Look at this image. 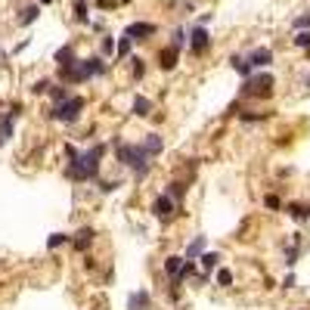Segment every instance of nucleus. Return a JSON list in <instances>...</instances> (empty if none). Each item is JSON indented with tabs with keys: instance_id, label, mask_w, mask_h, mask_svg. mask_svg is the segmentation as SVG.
I'll use <instances>...</instances> for the list:
<instances>
[{
	"instance_id": "obj_1",
	"label": "nucleus",
	"mask_w": 310,
	"mask_h": 310,
	"mask_svg": "<svg viewBox=\"0 0 310 310\" xmlns=\"http://www.w3.org/2000/svg\"><path fill=\"white\" fill-rule=\"evenodd\" d=\"M102 155H106V146L102 143L90 146V149H84V152H75L71 161L65 165V177L81 180V183H93V180L99 177V158Z\"/></svg>"
},
{
	"instance_id": "obj_2",
	"label": "nucleus",
	"mask_w": 310,
	"mask_h": 310,
	"mask_svg": "<svg viewBox=\"0 0 310 310\" xmlns=\"http://www.w3.org/2000/svg\"><path fill=\"white\" fill-rule=\"evenodd\" d=\"M115 155H118L121 165L134 168V177H137V180H146V174H149V158H152V155L146 152L143 143H121V140H115Z\"/></svg>"
},
{
	"instance_id": "obj_3",
	"label": "nucleus",
	"mask_w": 310,
	"mask_h": 310,
	"mask_svg": "<svg viewBox=\"0 0 310 310\" xmlns=\"http://www.w3.org/2000/svg\"><path fill=\"white\" fill-rule=\"evenodd\" d=\"M84 112V96H68L65 102H56L50 109V118L53 121H62V124H71V121H78Z\"/></svg>"
},
{
	"instance_id": "obj_4",
	"label": "nucleus",
	"mask_w": 310,
	"mask_h": 310,
	"mask_svg": "<svg viewBox=\"0 0 310 310\" xmlns=\"http://www.w3.org/2000/svg\"><path fill=\"white\" fill-rule=\"evenodd\" d=\"M273 90V75L270 71H254L251 78H245V84H242V93H270Z\"/></svg>"
},
{
	"instance_id": "obj_5",
	"label": "nucleus",
	"mask_w": 310,
	"mask_h": 310,
	"mask_svg": "<svg viewBox=\"0 0 310 310\" xmlns=\"http://www.w3.org/2000/svg\"><path fill=\"white\" fill-rule=\"evenodd\" d=\"M208 50H211V34H208V28H205V25H195V28L189 31V53H192V56H205Z\"/></svg>"
},
{
	"instance_id": "obj_6",
	"label": "nucleus",
	"mask_w": 310,
	"mask_h": 310,
	"mask_svg": "<svg viewBox=\"0 0 310 310\" xmlns=\"http://www.w3.org/2000/svg\"><path fill=\"white\" fill-rule=\"evenodd\" d=\"M180 211V205L174 202V198L168 195V192H161L158 198H155V202H152V214L158 217V221H171V217Z\"/></svg>"
},
{
	"instance_id": "obj_7",
	"label": "nucleus",
	"mask_w": 310,
	"mask_h": 310,
	"mask_svg": "<svg viewBox=\"0 0 310 310\" xmlns=\"http://www.w3.org/2000/svg\"><path fill=\"white\" fill-rule=\"evenodd\" d=\"M180 50H183V47H177V44L161 47V50H158V68H161V71H174V68H177V59H180Z\"/></svg>"
},
{
	"instance_id": "obj_8",
	"label": "nucleus",
	"mask_w": 310,
	"mask_h": 310,
	"mask_svg": "<svg viewBox=\"0 0 310 310\" xmlns=\"http://www.w3.org/2000/svg\"><path fill=\"white\" fill-rule=\"evenodd\" d=\"M78 65H81V71H84V78L90 81V78H99V75H106V62H102V53L99 56H90V59H78Z\"/></svg>"
},
{
	"instance_id": "obj_9",
	"label": "nucleus",
	"mask_w": 310,
	"mask_h": 310,
	"mask_svg": "<svg viewBox=\"0 0 310 310\" xmlns=\"http://www.w3.org/2000/svg\"><path fill=\"white\" fill-rule=\"evenodd\" d=\"M158 28L152 25V22H134V25H127V38H131V41H149L152 38V34H155Z\"/></svg>"
},
{
	"instance_id": "obj_10",
	"label": "nucleus",
	"mask_w": 310,
	"mask_h": 310,
	"mask_svg": "<svg viewBox=\"0 0 310 310\" xmlns=\"http://www.w3.org/2000/svg\"><path fill=\"white\" fill-rule=\"evenodd\" d=\"M248 62H251V68H254V71L267 68V65L273 62V50H270V47H258V50H251V53H248Z\"/></svg>"
},
{
	"instance_id": "obj_11",
	"label": "nucleus",
	"mask_w": 310,
	"mask_h": 310,
	"mask_svg": "<svg viewBox=\"0 0 310 310\" xmlns=\"http://www.w3.org/2000/svg\"><path fill=\"white\" fill-rule=\"evenodd\" d=\"M53 59H56V65H59V68H71V65H78V56H75V47H71V44H65L62 50H56V56H53Z\"/></svg>"
},
{
	"instance_id": "obj_12",
	"label": "nucleus",
	"mask_w": 310,
	"mask_h": 310,
	"mask_svg": "<svg viewBox=\"0 0 310 310\" xmlns=\"http://www.w3.org/2000/svg\"><path fill=\"white\" fill-rule=\"evenodd\" d=\"M13 121H16L13 112H4V115H0V146H4V143L13 137Z\"/></svg>"
},
{
	"instance_id": "obj_13",
	"label": "nucleus",
	"mask_w": 310,
	"mask_h": 310,
	"mask_svg": "<svg viewBox=\"0 0 310 310\" xmlns=\"http://www.w3.org/2000/svg\"><path fill=\"white\" fill-rule=\"evenodd\" d=\"M230 65L239 71L242 78H251L254 75V68H251V62H248V56H230Z\"/></svg>"
},
{
	"instance_id": "obj_14",
	"label": "nucleus",
	"mask_w": 310,
	"mask_h": 310,
	"mask_svg": "<svg viewBox=\"0 0 310 310\" xmlns=\"http://www.w3.org/2000/svg\"><path fill=\"white\" fill-rule=\"evenodd\" d=\"M143 146H146V152H149V155H158L161 149H165V140H161L158 134H146Z\"/></svg>"
},
{
	"instance_id": "obj_15",
	"label": "nucleus",
	"mask_w": 310,
	"mask_h": 310,
	"mask_svg": "<svg viewBox=\"0 0 310 310\" xmlns=\"http://www.w3.org/2000/svg\"><path fill=\"white\" fill-rule=\"evenodd\" d=\"M127 307H131V310H146V307H149V291H146V288H140L137 295H131Z\"/></svg>"
},
{
	"instance_id": "obj_16",
	"label": "nucleus",
	"mask_w": 310,
	"mask_h": 310,
	"mask_svg": "<svg viewBox=\"0 0 310 310\" xmlns=\"http://www.w3.org/2000/svg\"><path fill=\"white\" fill-rule=\"evenodd\" d=\"M183 264H186V258H177V254H171V258H165V273H168V276H177V273L183 270Z\"/></svg>"
},
{
	"instance_id": "obj_17",
	"label": "nucleus",
	"mask_w": 310,
	"mask_h": 310,
	"mask_svg": "<svg viewBox=\"0 0 310 310\" xmlns=\"http://www.w3.org/2000/svg\"><path fill=\"white\" fill-rule=\"evenodd\" d=\"M90 239H93V230H90V227H84V230L75 236V239H71V245H75L78 251H84V248L90 245Z\"/></svg>"
},
{
	"instance_id": "obj_18",
	"label": "nucleus",
	"mask_w": 310,
	"mask_h": 310,
	"mask_svg": "<svg viewBox=\"0 0 310 310\" xmlns=\"http://www.w3.org/2000/svg\"><path fill=\"white\" fill-rule=\"evenodd\" d=\"M75 19H78L81 25L90 22V4H87V0H75Z\"/></svg>"
},
{
	"instance_id": "obj_19",
	"label": "nucleus",
	"mask_w": 310,
	"mask_h": 310,
	"mask_svg": "<svg viewBox=\"0 0 310 310\" xmlns=\"http://www.w3.org/2000/svg\"><path fill=\"white\" fill-rule=\"evenodd\" d=\"M149 112H152V102L146 99V96H137V99H134V115H137V118H146Z\"/></svg>"
},
{
	"instance_id": "obj_20",
	"label": "nucleus",
	"mask_w": 310,
	"mask_h": 310,
	"mask_svg": "<svg viewBox=\"0 0 310 310\" xmlns=\"http://www.w3.org/2000/svg\"><path fill=\"white\" fill-rule=\"evenodd\" d=\"M99 53H102V56H115V53H118V44H115L112 34H106V38L99 41Z\"/></svg>"
},
{
	"instance_id": "obj_21",
	"label": "nucleus",
	"mask_w": 310,
	"mask_h": 310,
	"mask_svg": "<svg viewBox=\"0 0 310 310\" xmlns=\"http://www.w3.org/2000/svg\"><path fill=\"white\" fill-rule=\"evenodd\" d=\"M38 16H41V7H38V4H31V7H25V10H22L19 22H22V25H31L34 19H38Z\"/></svg>"
},
{
	"instance_id": "obj_22",
	"label": "nucleus",
	"mask_w": 310,
	"mask_h": 310,
	"mask_svg": "<svg viewBox=\"0 0 310 310\" xmlns=\"http://www.w3.org/2000/svg\"><path fill=\"white\" fill-rule=\"evenodd\" d=\"M217 264H221V251H205V254H202V267H205V273H211Z\"/></svg>"
},
{
	"instance_id": "obj_23",
	"label": "nucleus",
	"mask_w": 310,
	"mask_h": 310,
	"mask_svg": "<svg viewBox=\"0 0 310 310\" xmlns=\"http://www.w3.org/2000/svg\"><path fill=\"white\" fill-rule=\"evenodd\" d=\"M202 248H205V236H195V239L186 245V258H198V254H202Z\"/></svg>"
},
{
	"instance_id": "obj_24",
	"label": "nucleus",
	"mask_w": 310,
	"mask_h": 310,
	"mask_svg": "<svg viewBox=\"0 0 310 310\" xmlns=\"http://www.w3.org/2000/svg\"><path fill=\"white\" fill-rule=\"evenodd\" d=\"M68 96H71V90H68L65 84H62V87H50V99H53V102H65Z\"/></svg>"
},
{
	"instance_id": "obj_25",
	"label": "nucleus",
	"mask_w": 310,
	"mask_h": 310,
	"mask_svg": "<svg viewBox=\"0 0 310 310\" xmlns=\"http://www.w3.org/2000/svg\"><path fill=\"white\" fill-rule=\"evenodd\" d=\"M168 195L180 205V202H183V195H186V183H171V186H168Z\"/></svg>"
},
{
	"instance_id": "obj_26",
	"label": "nucleus",
	"mask_w": 310,
	"mask_h": 310,
	"mask_svg": "<svg viewBox=\"0 0 310 310\" xmlns=\"http://www.w3.org/2000/svg\"><path fill=\"white\" fill-rule=\"evenodd\" d=\"M65 242H71V239H68V236H65V233H53V236H50V239H47V248L53 251V248H59V245H65Z\"/></svg>"
},
{
	"instance_id": "obj_27",
	"label": "nucleus",
	"mask_w": 310,
	"mask_h": 310,
	"mask_svg": "<svg viewBox=\"0 0 310 310\" xmlns=\"http://www.w3.org/2000/svg\"><path fill=\"white\" fill-rule=\"evenodd\" d=\"M217 285H221V288H230L233 285V270H217Z\"/></svg>"
},
{
	"instance_id": "obj_28",
	"label": "nucleus",
	"mask_w": 310,
	"mask_h": 310,
	"mask_svg": "<svg viewBox=\"0 0 310 310\" xmlns=\"http://www.w3.org/2000/svg\"><path fill=\"white\" fill-rule=\"evenodd\" d=\"M131 44H134V41H131V38H127V34H124V38L118 41V53H115V56H118V59H124V56H131Z\"/></svg>"
},
{
	"instance_id": "obj_29",
	"label": "nucleus",
	"mask_w": 310,
	"mask_h": 310,
	"mask_svg": "<svg viewBox=\"0 0 310 310\" xmlns=\"http://www.w3.org/2000/svg\"><path fill=\"white\" fill-rule=\"evenodd\" d=\"M295 264H298V239H295V245L285 248V267H295Z\"/></svg>"
},
{
	"instance_id": "obj_30",
	"label": "nucleus",
	"mask_w": 310,
	"mask_h": 310,
	"mask_svg": "<svg viewBox=\"0 0 310 310\" xmlns=\"http://www.w3.org/2000/svg\"><path fill=\"white\" fill-rule=\"evenodd\" d=\"M288 214L298 217V221H304V217H310V208H304V205H288Z\"/></svg>"
},
{
	"instance_id": "obj_31",
	"label": "nucleus",
	"mask_w": 310,
	"mask_h": 310,
	"mask_svg": "<svg viewBox=\"0 0 310 310\" xmlns=\"http://www.w3.org/2000/svg\"><path fill=\"white\" fill-rule=\"evenodd\" d=\"M131 71H134V78H143V75H146V65H143V59H140V56H134V59H131Z\"/></svg>"
},
{
	"instance_id": "obj_32",
	"label": "nucleus",
	"mask_w": 310,
	"mask_h": 310,
	"mask_svg": "<svg viewBox=\"0 0 310 310\" xmlns=\"http://www.w3.org/2000/svg\"><path fill=\"white\" fill-rule=\"evenodd\" d=\"M295 47H301V50H310V31H298Z\"/></svg>"
},
{
	"instance_id": "obj_33",
	"label": "nucleus",
	"mask_w": 310,
	"mask_h": 310,
	"mask_svg": "<svg viewBox=\"0 0 310 310\" xmlns=\"http://www.w3.org/2000/svg\"><path fill=\"white\" fill-rule=\"evenodd\" d=\"M291 25H295L298 31H304V28H310V13H304V16H298V19H295V22H291Z\"/></svg>"
},
{
	"instance_id": "obj_34",
	"label": "nucleus",
	"mask_w": 310,
	"mask_h": 310,
	"mask_svg": "<svg viewBox=\"0 0 310 310\" xmlns=\"http://www.w3.org/2000/svg\"><path fill=\"white\" fill-rule=\"evenodd\" d=\"M118 186H121V180H102V183H99V189H102V192H115Z\"/></svg>"
},
{
	"instance_id": "obj_35",
	"label": "nucleus",
	"mask_w": 310,
	"mask_h": 310,
	"mask_svg": "<svg viewBox=\"0 0 310 310\" xmlns=\"http://www.w3.org/2000/svg\"><path fill=\"white\" fill-rule=\"evenodd\" d=\"M47 90H50V81H47V78H41V81H34L31 93H47Z\"/></svg>"
},
{
	"instance_id": "obj_36",
	"label": "nucleus",
	"mask_w": 310,
	"mask_h": 310,
	"mask_svg": "<svg viewBox=\"0 0 310 310\" xmlns=\"http://www.w3.org/2000/svg\"><path fill=\"white\" fill-rule=\"evenodd\" d=\"M264 205H267L270 211H276V208H282V202H279L276 195H267V198H264Z\"/></svg>"
},
{
	"instance_id": "obj_37",
	"label": "nucleus",
	"mask_w": 310,
	"mask_h": 310,
	"mask_svg": "<svg viewBox=\"0 0 310 310\" xmlns=\"http://www.w3.org/2000/svg\"><path fill=\"white\" fill-rule=\"evenodd\" d=\"M282 285H285V288H291V285H295V273H288V276L282 279Z\"/></svg>"
},
{
	"instance_id": "obj_38",
	"label": "nucleus",
	"mask_w": 310,
	"mask_h": 310,
	"mask_svg": "<svg viewBox=\"0 0 310 310\" xmlns=\"http://www.w3.org/2000/svg\"><path fill=\"white\" fill-rule=\"evenodd\" d=\"M0 65H7V56H4V50H0Z\"/></svg>"
},
{
	"instance_id": "obj_39",
	"label": "nucleus",
	"mask_w": 310,
	"mask_h": 310,
	"mask_svg": "<svg viewBox=\"0 0 310 310\" xmlns=\"http://www.w3.org/2000/svg\"><path fill=\"white\" fill-rule=\"evenodd\" d=\"M38 4H53V0H38Z\"/></svg>"
},
{
	"instance_id": "obj_40",
	"label": "nucleus",
	"mask_w": 310,
	"mask_h": 310,
	"mask_svg": "<svg viewBox=\"0 0 310 310\" xmlns=\"http://www.w3.org/2000/svg\"><path fill=\"white\" fill-rule=\"evenodd\" d=\"M307 87H310V78H307Z\"/></svg>"
}]
</instances>
